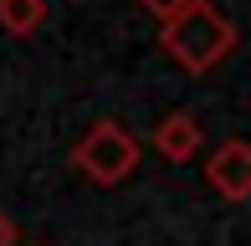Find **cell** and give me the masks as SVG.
Listing matches in <instances>:
<instances>
[{"label": "cell", "instance_id": "1", "mask_svg": "<svg viewBox=\"0 0 251 246\" xmlns=\"http://www.w3.org/2000/svg\"><path fill=\"white\" fill-rule=\"evenodd\" d=\"M159 47L190 77H205L236 51V21L210 0H185L179 10H169L159 21Z\"/></svg>", "mask_w": 251, "mask_h": 246}, {"label": "cell", "instance_id": "2", "mask_svg": "<svg viewBox=\"0 0 251 246\" xmlns=\"http://www.w3.org/2000/svg\"><path fill=\"white\" fill-rule=\"evenodd\" d=\"M139 154H144L139 139H133L118 118H102V123H93V128L72 144V170L87 174V180L102 185V190H113V185H123L133 170H139Z\"/></svg>", "mask_w": 251, "mask_h": 246}, {"label": "cell", "instance_id": "3", "mask_svg": "<svg viewBox=\"0 0 251 246\" xmlns=\"http://www.w3.org/2000/svg\"><path fill=\"white\" fill-rule=\"evenodd\" d=\"M205 185L221 200H246L251 195V144L246 139L215 144V154L205 159Z\"/></svg>", "mask_w": 251, "mask_h": 246}, {"label": "cell", "instance_id": "4", "mask_svg": "<svg viewBox=\"0 0 251 246\" xmlns=\"http://www.w3.org/2000/svg\"><path fill=\"white\" fill-rule=\"evenodd\" d=\"M200 144H205V128H200L195 113H169V118H159V128H154V149L164 154V159H175V164L195 159Z\"/></svg>", "mask_w": 251, "mask_h": 246}, {"label": "cell", "instance_id": "5", "mask_svg": "<svg viewBox=\"0 0 251 246\" xmlns=\"http://www.w3.org/2000/svg\"><path fill=\"white\" fill-rule=\"evenodd\" d=\"M47 21V0H0V31L10 36H36Z\"/></svg>", "mask_w": 251, "mask_h": 246}, {"label": "cell", "instance_id": "6", "mask_svg": "<svg viewBox=\"0 0 251 246\" xmlns=\"http://www.w3.org/2000/svg\"><path fill=\"white\" fill-rule=\"evenodd\" d=\"M139 5H144V10H154V16L164 21L169 10H179V5H185V0H139Z\"/></svg>", "mask_w": 251, "mask_h": 246}, {"label": "cell", "instance_id": "7", "mask_svg": "<svg viewBox=\"0 0 251 246\" xmlns=\"http://www.w3.org/2000/svg\"><path fill=\"white\" fill-rule=\"evenodd\" d=\"M0 246H16V221L0 210Z\"/></svg>", "mask_w": 251, "mask_h": 246}]
</instances>
